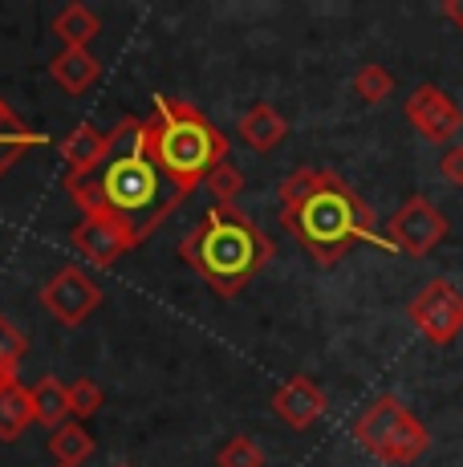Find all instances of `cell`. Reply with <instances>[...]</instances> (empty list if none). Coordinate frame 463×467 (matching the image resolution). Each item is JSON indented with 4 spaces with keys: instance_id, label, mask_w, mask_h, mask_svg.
I'll use <instances>...</instances> for the list:
<instances>
[{
    "instance_id": "1",
    "label": "cell",
    "mask_w": 463,
    "mask_h": 467,
    "mask_svg": "<svg viewBox=\"0 0 463 467\" xmlns=\"http://www.w3.org/2000/svg\"><path fill=\"white\" fill-rule=\"evenodd\" d=\"M66 192L74 195L82 215L106 212L122 220L139 244L187 200L150 155L147 119H122L110 130L102 159L82 175H66Z\"/></svg>"
},
{
    "instance_id": "2",
    "label": "cell",
    "mask_w": 463,
    "mask_h": 467,
    "mask_svg": "<svg viewBox=\"0 0 463 467\" xmlns=\"http://www.w3.org/2000/svg\"><path fill=\"white\" fill-rule=\"evenodd\" d=\"M281 223L322 268H334L354 244H374L382 253H395L386 232H378L374 208L329 167H297L284 179Z\"/></svg>"
},
{
    "instance_id": "3",
    "label": "cell",
    "mask_w": 463,
    "mask_h": 467,
    "mask_svg": "<svg viewBox=\"0 0 463 467\" xmlns=\"http://www.w3.org/2000/svg\"><path fill=\"white\" fill-rule=\"evenodd\" d=\"M273 240L248 220L236 203H211L191 232L180 240V256L220 297H236L273 260Z\"/></svg>"
},
{
    "instance_id": "4",
    "label": "cell",
    "mask_w": 463,
    "mask_h": 467,
    "mask_svg": "<svg viewBox=\"0 0 463 467\" xmlns=\"http://www.w3.org/2000/svg\"><path fill=\"white\" fill-rule=\"evenodd\" d=\"M147 142H150L155 163L167 171V179L183 195H191L200 183H208L211 171L220 163H228V155H232L228 134L200 106L167 98V94H159L155 106H150Z\"/></svg>"
},
{
    "instance_id": "5",
    "label": "cell",
    "mask_w": 463,
    "mask_h": 467,
    "mask_svg": "<svg viewBox=\"0 0 463 467\" xmlns=\"http://www.w3.org/2000/svg\"><path fill=\"white\" fill-rule=\"evenodd\" d=\"M354 443L370 455V460L386 463V467H411L427 455L431 435L418 423L415 410H406L395 394H378L350 427Z\"/></svg>"
},
{
    "instance_id": "6",
    "label": "cell",
    "mask_w": 463,
    "mask_h": 467,
    "mask_svg": "<svg viewBox=\"0 0 463 467\" xmlns=\"http://www.w3.org/2000/svg\"><path fill=\"white\" fill-rule=\"evenodd\" d=\"M406 317L431 346H451L463 334V289L448 276H435L406 301Z\"/></svg>"
},
{
    "instance_id": "7",
    "label": "cell",
    "mask_w": 463,
    "mask_h": 467,
    "mask_svg": "<svg viewBox=\"0 0 463 467\" xmlns=\"http://www.w3.org/2000/svg\"><path fill=\"white\" fill-rule=\"evenodd\" d=\"M448 232H451L448 215L435 208L427 195H411V200L386 220V240L395 244V253H406L415 260L431 256L435 248L448 240Z\"/></svg>"
},
{
    "instance_id": "8",
    "label": "cell",
    "mask_w": 463,
    "mask_h": 467,
    "mask_svg": "<svg viewBox=\"0 0 463 467\" xmlns=\"http://www.w3.org/2000/svg\"><path fill=\"white\" fill-rule=\"evenodd\" d=\"M41 305H46L49 317L61 321V326H82L98 305H102V289H98L77 265H66L46 281Z\"/></svg>"
},
{
    "instance_id": "9",
    "label": "cell",
    "mask_w": 463,
    "mask_h": 467,
    "mask_svg": "<svg viewBox=\"0 0 463 467\" xmlns=\"http://www.w3.org/2000/svg\"><path fill=\"white\" fill-rule=\"evenodd\" d=\"M69 240H74V248L90 260L94 268H114L130 248L139 244L135 232H130L122 220L106 215V212H86L82 220H77V228H74Z\"/></svg>"
},
{
    "instance_id": "10",
    "label": "cell",
    "mask_w": 463,
    "mask_h": 467,
    "mask_svg": "<svg viewBox=\"0 0 463 467\" xmlns=\"http://www.w3.org/2000/svg\"><path fill=\"white\" fill-rule=\"evenodd\" d=\"M403 110H406V119H411V127L423 134L427 142H439V147H451L456 134L463 130V110L443 94L439 86L411 89V98H406Z\"/></svg>"
},
{
    "instance_id": "11",
    "label": "cell",
    "mask_w": 463,
    "mask_h": 467,
    "mask_svg": "<svg viewBox=\"0 0 463 467\" xmlns=\"http://www.w3.org/2000/svg\"><path fill=\"white\" fill-rule=\"evenodd\" d=\"M329 410V399L325 390L317 386L309 374H293L289 382H281L273 390V415L281 423H289L293 431H309Z\"/></svg>"
},
{
    "instance_id": "12",
    "label": "cell",
    "mask_w": 463,
    "mask_h": 467,
    "mask_svg": "<svg viewBox=\"0 0 463 467\" xmlns=\"http://www.w3.org/2000/svg\"><path fill=\"white\" fill-rule=\"evenodd\" d=\"M236 130H240V142L252 147L256 155H269V150H277L281 142L289 139V122H284V114L277 110V106H269V102L248 106V110L240 114Z\"/></svg>"
},
{
    "instance_id": "13",
    "label": "cell",
    "mask_w": 463,
    "mask_h": 467,
    "mask_svg": "<svg viewBox=\"0 0 463 467\" xmlns=\"http://www.w3.org/2000/svg\"><path fill=\"white\" fill-rule=\"evenodd\" d=\"M37 147H49V134H41V130H33L29 122H21L13 110H8L5 98H0V179Z\"/></svg>"
},
{
    "instance_id": "14",
    "label": "cell",
    "mask_w": 463,
    "mask_h": 467,
    "mask_svg": "<svg viewBox=\"0 0 463 467\" xmlns=\"http://www.w3.org/2000/svg\"><path fill=\"white\" fill-rule=\"evenodd\" d=\"M49 78L57 82L66 94H86L98 78H102V61L90 49H61L49 61Z\"/></svg>"
},
{
    "instance_id": "15",
    "label": "cell",
    "mask_w": 463,
    "mask_h": 467,
    "mask_svg": "<svg viewBox=\"0 0 463 467\" xmlns=\"http://www.w3.org/2000/svg\"><path fill=\"white\" fill-rule=\"evenodd\" d=\"M29 399H33V419H37L41 427H49V431L66 427V419H69V386L61 379L41 374V379L29 386Z\"/></svg>"
},
{
    "instance_id": "16",
    "label": "cell",
    "mask_w": 463,
    "mask_h": 467,
    "mask_svg": "<svg viewBox=\"0 0 463 467\" xmlns=\"http://www.w3.org/2000/svg\"><path fill=\"white\" fill-rule=\"evenodd\" d=\"M33 419V399H29V386H21L16 379H8L0 386V443H13L21 439Z\"/></svg>"
},
{
    "instance_id": "17",
    "label": "cell",
    "mask_w": 463,
    "mask_h": 467,
    "mask_svg": "<svg viewBox=\"0 0 463 467\" xmlns=\"http://www.w3.org/2000/svg\"><path fill=\"white\" fill-rule=\"evenodd\" d=\"M106 142H110V130H98L94 122H82V127L69 130V139L61 142V159H66L69 175H82V171H90L98 159H102Z\"/></svg>"
},
{
    "instance_id": "18",
    "label": "cell",
    "mask_w": 463,
    "mask_h": 467,
    "mask_svg": "<svg viewBox=\"0 0 463 467\" xmlns=\"http://www.w3.org/2000/svg\"><path fill=\"white\" fill-rule=\"evenodd\" d=\"M53 33L66 41V49H86L98 33H102V21L94 16V8L86 5H66L57 16H53Z\"/></svg>"
},
{
    "instance_id": "19",
    "label": "cell",
    "mask_w": 463,
    "mask_h": 467,
    "mask_svg": "<svg viewBox=\"0 0 463 467\" xmlns=\"http://www.w3.org/2000/svg\"><path fill=\"white\" fill-rule=\"evenodd\" d=\"M49 455L57 467H82L94 455V439L82 423H66L57 431H49Z\"/></svg>"
},
{
    "instance_id": "20",
    "label": "cell",
    "mask_w": 463,
    "mask_h": 467,
    "mask_svg": "<svg viewBox=\"0 0 463 467\" xmlns=\"http://www.w3.org/2000/svg\"><path fill=\"white\" fill-rule=\"evenodd\" d=\"M354 94L362 98L366 106H382L390 94H395V74H390L386 66H362L358 74H354Z\"/></svg>"
},
{
    "instance_id": "21",
    "label": "cell",
    "mask_w": 463,
    "mask_h": 467,
    "mask_svg": "<svg viewBox=\"0 0 463 467\" xmlns=\"http://www.w3.org/2000/svg\"><path fill=\"white\" fill-rule=\"evenodd\" d=\"M25 349H29V337H25L21 329L5 317V313H0V374L16 379V366H21Z\"/></svg>"
},
{
    "instance_id": "22",
    "label": "cell",
    "mask_w": 463,
    "mask_h": 467,
    "mask_svg": "<svg viewBox=\"0 0 463 467\" xmlns=\"http://www.w3.org/2000/svg\"><path fill=\"white\" fill-rule=\"evenodd\" d=\"M216 467H264V451L256 439L248 435H232L216 455Z\"/></svg>"
},
{
    "instance_id": "23",
    "label": "cell",
    "mask_w": 463,
    "mask_h": 467,
    "mask_svg": "<svg viewBox=\"0 0 463 467\" xmlns=\"http://www.w3.org/2000/svg\"><path fill=\"white\" fill-rule=\"evenodd\" d=\"M102 402H106V394H102V386H98L94 379L69 382V415L90 419V415H98V410H102Z\"/></svg>"
},
{
    "instance_id": "24",
    "label": "cell",
    "mask_w": 463,
    "mask_h": 467,
    "mask_svg": "<svg viewBox=\"0 0 463 467\" xmlns=\"http://www.w3.org/2000/svg\"><path fill=\"white\" fill-rule=\"evenodd\" d=\"M208 192L216 195V203H236L240 200V192H244V175H240V167L236 163H220L216 171L208 175Z\"/></svg>"
},
{
    "instance_id": "25",
    "label": "cell",
    "mask_w": 463,
    "mask_h": 467,
    "mask_svg": "<svg viewBox=\"0 0 463 467\" xmlns=\"http://www.w3.org/2000/svg\"><path fill=\"white\" fill-rule=\"evenodd\" d=\"M439 175L448 179L451 187H463V142H451L439 155Z\"/></svg>"
},
{
    "instance_id": "26",
    "label": "cell",
    "mask_w": 463,
    "mask_h": 467,
    "mask_svg": "<svg viewBox=\"0 0 463 467\" xmlns=\"http://www.w3.org/2000/svg\"><path fill=\"white\" fill-rule=\"evenodd\" d=\"M439 13L448 16V21H451V25H456V29L463 33V0H443V5H439Z\"/></svg>"
},
{
    "instance_id": "27",
    "label": "cell",
    "mask_w": 463,
    "mask_h": 467,
    "mask_svg": "<svg viewBox=\"0 0 463 467\" xmlns=\"http://www.w3.org/2000/svg\"><path fill=\"white\" fill-rule=\"evenodd\" d=\"M5 382H8V374H0V386H5Z\"/></svg>"
},
{
    "instance_id": "28",
    "label": "cell",
    "mask_w": 463,
    "mask_h": 467,
    "mask_svg": "<svg viewBox=\"0 0 463 467\" xmlns=\"http://www.w3.org/2000/svg\"><path fill=\"white\" fill-rule=\"evenodd\" d=\"M114 467H130V463H114Z\"/></svg>"
},
{
    "instance_id": "29",
    "label": "cell",
    "mask_w": 463,
    "mask_h": 467,
    "mask_svg": "<svg viewBox=\"0 0 463 467\" xmlns=\"http://www.w3.org/2000/svg\"><path fill=\"white\" fill-rule=\"evenodd\" d=\"M53 467H57V463H53Z\"/></svg>"
}]
</instances>
